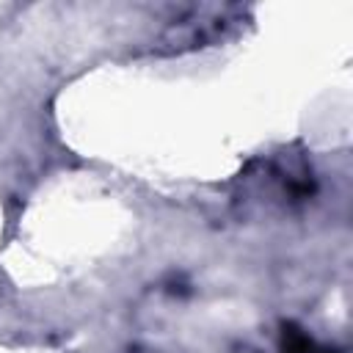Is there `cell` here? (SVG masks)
Listing matches in <instances>:
<instances>
[{
	"instance_id": "6da1fadb",
	"label": "cell",
	"mask_w": 353,
	"mask_h": 353,
	"mask_svg": "<svg viewBox=\"0 0 353 353\" xmlns=\"http://www.w3.org/2000/svg\"><path fill=\"white\" fill-rule=\"evenodd\" d=\"M281 353H339L328 345H320L317 339H312L303 328L284 323L281 325Z\"/></svg>"
}]
</instances>
